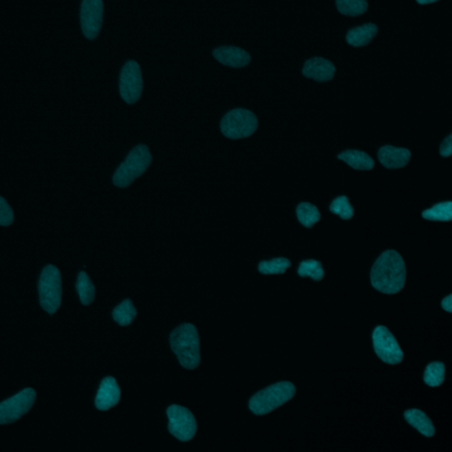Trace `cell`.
<instances>
[{
  "label": "cell",
  "instance_id": "cell-1",
  "mask_svg": "<svg viewBox=\"0 0 452 452\" xmlns=\"http://www.w3.org/2000/svg\"><path fill=\"white\" fill-rule=\"evenodd\" d=\"M406 278L404 260L399 253L394 250L383 253L371 271L372 285L382 294H397L404 288Z\"/></svg>",
  "mask_w": 452,
  "mask_h": 452
},
{
  "label": "cell",
  "instance_id": "cell-2",
  "mask_svg": "<svg viewBox=\"0 0 452 452\" xmlns=\"http://www.w3.org/2000/svg\"><path fill=\"white\" fill-rule=\"evenodd\" d=\"M170 343L183 368L194 370L200 365V338L194 325L184 324L176 328L172 332Z\"/></svg>",
  "mask_w": 452,
  "mask_h": 452
},
{
  "label": "cell",
  "instance_id": "cell-3",
  "mask_svg": "<svg viewBox=\"0 0 452 452\" xmlns=\"http://www.w3.org/2000/svg\"><path fill=\"white\" fill-rule=\"evenodd\" d=\"M152 162L149 147L140 144L129 152L124 162L115 172L113 182L116 187L125 189L131 185L133 180L145 173Z\"/></svg>",
  "mask_w": 452,
  "mask_h": 452
},
{
  "label": "cell",
  "instance_id": "cell-4",
  "mask_svg": "<svg viewBox=\"0 0 452 452\" xmlns=\"http://www.w3.org/2000/svg\"><path fill=\"white\" fill-rule=\"evenodd\" d=\"M295 392V386L292 382L276 383V385L268 387L267 389L256 393L252 397L249 407L255 414H269L292 399Z\"/></svg>",
  "mask_w": 452,
  "mask_h": 452
},
{
  "label": "cell",
  "instance_id": "cell-5",
  "mask_svg": "<svg viewBox=\"0 0 452 452\" xmlns=\"http://www.w3.org/2000/svg\"><path fill=\"white\" fill-rule=\"evenodd\" d=\"M38 290L43 309L50 314H55L62 302V280L57 267L48 265L43 270Z\"/></svg>",
  "mask_w": 452,
  "mask_h": 452
},
{
  "label": "cell",
  "instance_id": "cell-6",
  "mask_svg": "<svg viewBox=\"0 0 452 452\" xmlns=\"http://www.w3.org/2000/svg\"><path fill=\"white\" fill-rule=\"evenodd\" d=\"M258 119L254 113L247 109H234L222 118L221 132L227 138L238 140L251 136L258 128Z\"/></svg>",
  "mask_w": 452,
  "mask_h": 452
},
{
  "label": "cell",
  "instance_id": "cell-7",
  "mask_svg": "<svg viewBox=\"0 0 452 452\" xmlns=\"http://www.w3.org/2000/svg\"><path fill=\"white\" fill-rule=\"evenodd\" d=\"M37 393L32 388L21 390L16 395L0 404V424L16 422L21 416L28 413L33 406Z\"/></svg>",
  "mask_w": 452,
  "mask_h": 452
},
{
  "label": "cell",
  "instance_id": "cell-8",
  "mask_svg": "<svg viewBox=\"0 0 452 452\" xmlns=\"http://www.w3.org/2000/svg\"><path fill=\"white\" fill-rule=\"evenodd\" d=\"M143 90L142 70L138 62L129 60L123 67L119 76V93L126 103L135 104Z\"/></svg>",
  "mask_w": 452,
  "mask_h": 452
},
{
  "label": "cell",
  "instance_id": "cell-9",
  "mask_svg": "<svg viewBox=\"0 0 452 452\" xmlns=\"http://www.w3.org/2000/svg\"><path fill=\"white\" fill-rule=\"evenodd\" d=\"M168 429L170 433L177 439L187 442L197 434V423L194 416L186 407L172 404L168 407Z\"/></svg>",
  "mask_w": 452,
  "mask_h": 452
},
{
  "label": "cell",
  "instance_id": "cell-10",
  "mask_svg": "<svg viewBox=\"0 0 452 452\" xmlns=\"http://www.w3.org/2000/svg\"><path fill=\"white\" fill-rule=\"evenodd\" d=\"M373 345L377 356L385 363L395 365L403 360V351L392 332L386 327L378 326L375 329Z\"/></svg>",
  "mask_w": 452,
  "mask_h": 452
},
{
  "label": "cell",
  "instance_id": "cell-11",
  "mask_svg": "<svg viewBox=\"0 0 452 452\" xmlns=\"http://www.w3.org/2000/svg\"><path fill=\"white\" fill-rule=\"evenodd\" d=\"M104 2L102 0H83L81 6V25L83 34L95 39L102 28Z\"/></svg>",
  "mask_w": 452,
  "mask_h": 452
},
{
  "label": "cell",
  "instance_id": "cell-12",
  "mask_svg": "<svg viewBox=\"0 0 452 452\" xmlns=\"http://www.w3.org/2000/svg\"><path fill=\"white\" fill-rule=\"evenodd\" d=\"M121 397V390L113 377H107L101 382L96 397V407L100 411H108L117 406Z\"/></svg>",
  "mask_w": 452,
  "mask_h": 452
},
{
  "label": "cell",
  "instance_id": "cell-13",
  "mask_svg": "<svg viewBox=\"0 0 452 452\" xmlns=\"http://www.w3.org/2000/svg\"><path fill=\"white\" fill-rule=\"evenodd\" d=\"M335 73L334 64L320 57L307 60L302 70V74L305 77L319 82L331 81L334 79Z\"/></svg>",
  "mask_w": 452,
  "mask_h": 452
},
{
  "label": "cell",
  "instance_id": "cell-14",
  "mask_svg": "<svg viewBox=\"0 0 452 452\" xmlns=\"http://www.w3.org/2000/svg\"><path fill=\"white\" fill-rule=\"evenodd\" d=\"M213 56L225 66L240 68L248 66L251 56L247 50L235 46H221L213 50Z\"/></svg>",
  "mask_w": 452,
  "mask_h": 452
},
{
  "label": "cell",
  "instance_id": "cell-15",
  "mask_svg": "<svg viewBox=\"0 0 452 452\" xmlns=\"http://www.w3.org/2000/svg\"><path fill=\"white\" fill-rule=\"evenodd\" d=\"M411 152L403 148L385 146L378 152L380 162L388 169L403 168L408 165L411 159Z\"/></svg>",
  "mask_w": 452,
  "mask_h": 452
},
{
  "label": "cell",
  "instance_id": "cell-16",
  "mask_svg": "<svg viewBox=\"0 0 452 452\" xmlns=\"http://www.w3.org/2000/svg\"><path fill=\"white\" fill-rule=\"evenodd\" d=\"M338 158L358 171H370L375 166L373 158L363 151L346 150L340 153Z\"/></svg>",
  "mask_w": 452,
  "mask_h": 452
},
{
  "label": "cell",
  "instance_id": "cell-17",
  "mask_svg": "<svg viewBox=\"0 0 452 452\" xmlns=\"http://www.w3.org/2000/svg\"><path fill=\"white\" fill-rule=\"evenodd\" d=\"M378 28L373 23H368L363 26L353 28L346 35V41L354 47L366 46L377 35Z\"/></svg>",
  "mask_w": 452,
  "mask_h": 452
},
{
  "label": "cell",
  "instance_id": "cell-18",
  "mask_svg": "<svg viewBox=\"0 0 452 452\" xmlns=\"http://www.w3.org/2000/svg\"><path fill=\"white\" fill-rule=\"evenodd\" d=\"M404 419L410 425L414 426L418 431L425 436L431 437L435 435L436 429L431 419L425 413L419 409H410L404 413Z\"/></svg>",
  "mask_w": 452,
  "mask_h": 452
},
{
  "label": "cell",
  "instance_id": "cell-19",
  "mask_svg": "<svg viewBox=\"0 0 452 452\" xmlns=\"http://www.w3.org/2000/svg\"><path fill=\"white\" fill-rule=\"evenodd\" d=\"M76 289L83 305L89 306L94 302L96 295L95 285L84 271L79 274Z\"/></svg>",
  "mask_w": 452,
  "mask_h": 452
},
{
  "label": "cell",
  "instance_id": "cell-20",
  "mask_svg": "<svg viewBox=\"0 0 452 452\" xmlns=\"http://www.w3.org/2000/svg\"><path fill=\"white\" fill-rule=\"evenodd\" d=\"M137 316V310L133 306L131 299H125L121 304L116 307L113 317L115 321L121 325V326H128L131 324Z\"/></svg>",
  "mask_w": 452,
  "mask_h": 452
},
{
  "label": "cell",
  "instance_id": "cell-21",
  "mask_svg": "<svg viewBox=\"0 0 452 452\" xmlns=\"http://www.w3.org/2000/svg\"><path fill=\"white\" fill-rule=\"evenodd\" d=\"M423 219L430 221L448 222L452 220V202H441L422 213Z\"/></svg>",
  "mask_w": 452,
  "mask_h": 452
},
{
  "label": "cell",
  "instance_id": "cell-22",
  "mask_svg": "<svg viewBox=\"0 0 452 452\" xmlns=\"http://www.w3.org/2000/svg\"><path fill=\"white\" fill-rule=\"evenodd\" d=\"M299 221L305 227H313L321 219V214L316 206L309 202H302L297 208Z\"/></svg>",
  "mask_w": 452,
  "mask_h": 452
},
{
  "label": "cell",
  "instance_id": "cell-23",
  "mask_svg": "<svg viewBox=\"0 0 452 452\" xmlns=\"http://www.w3.org/2000/svg\"><path fill=\"white\" fill-rule=\"evenodd\" d=\"M338 10L343 16H358L367 12L368 4L365 0H338Z\"/></svg>",
  "mask_w": 452,
  "mask_h": 452
},
{
  "label": "cell",
  "instance_id": "cell-24",
  "mask_svg": "<svg viewBox=\"0 0 452 452\" xmlns=\"http://www.w3.org/2000/svg\"><path fill=\"white\" fill-rule=\"evenodd\" d=\"M446 377V366L442 363H432L426 367L424 382L429 386L437 387L442 385Z\"/></svg>",
  "mask_w": 452,
  "mask_h": 452
},
{
  "label": "cell",
  "instance_id": "cell-25",
  "mask_svg": "<svg viewBox=\"0 0 452 452\" xmlns=\"http://www.w3.org/2000/svg\"><path fill=\"white\" fill-rule=\"evenodd\" d=\"M298 274L302 277H309L316 281L323 280L324 270L321 263L316 260H307L299 267Z\"/></svg>",
  "mask_w": 452,
  "mask_h": 452
},
{
  "label": "cell",
  "instance_id": "cell-26",
  "mask_svg": "<svg viewBox=\"0 0 452 452\" xmlns=\"http://www.w3.org/2000/svg\"><path fill=\"white\" fill-rule=\"evenodd\" d=\"M291 267L287 258H276L271 261H263L259 264V271L264 275L284 274Z\"/></svg>",
  "mask_w": 452,
  "mask_h": 452
},
{
  "label": "cell",
  "instance_id": "cell-27",
  "mask_svg": "<svg viewBox=\"0 0 452 452\" xmlns=\"http://www.w3.org/2000/svg\"><path fill=\"white\" fill-rule=\"evenodd\" d=\"M330 209L332 213L338 215L340 218L349 220L353 218L354 214V209L353 206L351 205L348 197L346 195L336 198L334 202H331Z\"/></svg>",
  "mask_w": 452,
  "mask_h": 452
},
{
  "label": "cell",
  "instance_id": "cell-28",
  "mask_svg": "<svg viewBox=\"0 0 452 452\" xmlns=\"http://www.w3.org/2000/svg\"><path fill=\"white\" fill-rule=\"evenodd\" d=\"M14 220V215L12 208L5 200V198L0 197V225L2 226H9L12 225Z\"/></svg>",
  "mask_w": 452,
  "mask_h": 452
},
{
  "label": "cell",
  "instance_id": "cell-29",
  "mask_svg": "<svg viewBox=\"0 0 452 452\" xmlns=\"http://www.w3.org/2000/svg\"><path fill=\"white\" fill-rule=\"evenodd\" d=\"M440 154L443 158H449L452 155V133L443 140L440 147Z\"/></svg>",
  "mask_w": 452,
  "mask_h": 452
},
{
  "label": "cell",
  "instance_id": "cell-30",
  "mask_svg": "<svg viewBox=\"0 0 452 452\" xmlns=\"http://www.w3.org/2000/svg\"><path fill=\"white\" fill-rule=\"evenodd\" d=\"M443 309L447 312L452 313V294L448 296L442 302Z\"/></svg>",
  "mask_w": 452,
  "mask_h": 452
},
{
  "label": "cell",
  "instance_id": "cell-31",
  "mask_svg": "<svg viewBox=\"0 0 452 452\" xmlns=\"http://www.w3.org/2000/svg\"><path fill=\"white\" fill-rule=\"evenodd\" d=\"M419 4H421V5H428V4H433V3H436V0H424V1H421V0H418L417 1Z\"/></svg>",
  "mask_w": 452,
  "mask_h": 452
}]
</instances>
